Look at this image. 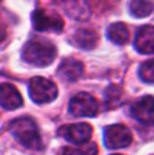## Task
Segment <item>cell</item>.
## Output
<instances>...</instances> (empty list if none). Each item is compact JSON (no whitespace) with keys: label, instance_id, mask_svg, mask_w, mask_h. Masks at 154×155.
<instances>
[{"label":"cell","instance_id":"1","mask_svg":"<svg viewBox=\"0 0 154 155\" xmlns=\"http://www.w3.org/2000/svg\"><path fill=\"white\" fill-rule=\"evenodd\" d=\"M23 60L36 65V67H47L54 61L57 55L55 45L44 38H32L26 42L22 51Z\"/></svg>","mask_w":154,"mask_h":155},{"label":"cell","instance_id":"2","mask_svg":"<svg viewBox=\"0 0 154 155\" xmlns=\"http://www.w3.org/2000/svg\"><path fill=\"white\" fill-rule=\"evenodd\" d=\"M10 132L15 135V138L29 149H42L41 136L35 123L31 117H18L10 123Z\"/></svg>","mask_w":154,"mask_h":155},{"label":"cell","instance_id":"3","mask_svg":"<svg viewBox=\"0 0 154 155\" xmlns=\"http://www.w3.org/2000/svg\"><path fill=\"white\" fill-rule=\"evenodd\" d=\"M58 94L57 86L42 77H34L29 81V96L35 103H50Z\"/></svg>","mask_w":154,"mask_h":155},{"label":"cell","instance_id":"4","mask_svg":"<svg viewBox=\"0 0 154 155\" xmlns=\"http://www.w3.org/2000/svg\"><path fill=\"white\" fill-rule=\"evenodd\" d=\"M103 141L109 149H121L127 148L132 142L131 130L124 125H111L103 132Z\"/></svg>","mask_w":154,"mask_h":155},{"label":"cell","instance_id":"5","mask_svg":"<svg viewBox=\"0 0 154 155\" xmlns=\"http://www.w3.org/2000/svg\"><path fill=\"white\" fill-rule=\"evenodd\" d=\"M68 110L73 116H96L98 115V101L89 93H79L70 101Z\"/></svg>","mask_w":154,"mask_h":155},{"label":"cell","instance_id":"6","mask_svg":"<svg viewBox=\"0 0 154 155\" xmlns=\"http://www.w3.org/2000/svg\"><path fill=\"white\" fill-rule=\"evenodd\" d=\"M32 23L36 31L45 32V31H51V32H60L64 23L58 15L47 12L45 9H38L32 13Z\"/></svg>","mask_w":154,"mask_h":155},{"label":"cell","instance_id":"7","mask_svg":"<svg viewBox=\"0 0 154 155\" xmlns=\"http://www.w3.org/2000/svg\"><path fill=\"white\" fill-rule=\"evenodd\" d=\"M131 116L142 125H154V97L144 96L132 103Z\"/></svg>","mask_w":154,"mask_h":155},{"label":"cell","instance_id":"8","mask_svg":"<svg viewBox=\"0 0 154 155\" xmlns=\"http://www.w3.org/2000/svg\"><path fill=\"white\" fill-rule=\"evenodd\" d=\"M60 134L66 141L71 142L74 145L86 143L92 136V128L87 123H76V125H64L58 129Z\"/></svg>","mask_w":154,"mask_h":155},{"label":"cell","instance_id":"9","mask_svg":"<svg viewBox=\"0 0 154 155\" xmlns=\"http://www.w3.org/2000/svg\"><path fill=\"white\" fill-rule=\"evenodd\" d=\"M23 99L20 96L19 90L13 84L2 83L0 84V106L7 110H15L22 106Z\"/></svg>","mask_w":154,"mask_h":155},{"label":"cell","instance_id":"10","mask_svg":"<svg viewBox=\"0 0 154 155\" xmlns=\"http://www.w3.org/2000/svg\"><path fill=\"white\" fill-rule=\"evenodd\" d=\"M134 45L141 54H154V26L140 28L135 35Z\"/></svg>","mask_w":154,"mask_h":155},{"label":"cell","instance_id":"11","mask_svg":"<svg viewBox=\"0 0 154 155\" xmlns=\"http://www.w3.org/2000/svg\"><path fill=\"white\" fill-rule=\"evenodd\" d=\"M83 64L80 61L74 60V58H66L63 60V62L60 64L58 68V74L61 77H64L67 81H76L79 80L81 75H83Z\"/></svg>","mask_w":154,"mask_h":155},{"label":"cell","instance_id":"12","mask_svg":"<svg viewBox=\"0 0 154 155\" xmlns=\"http://www.w3.org/2000/svg\"><path fill=\"white\" fill-rule=\"evenodd\" d=\"M74 45L83 49H92L98 44V34L90 29H79L73 36Z\"/></svg>","mask_w":154,"mask_h":155},{"label":"cell","instance_id":"13","mask_svg":"<svg viewBox=\"0 0 154 155\" xmlns=\"http://www.w3.org/2000/svg\"><path fill=\"white\" fill-rule=\"evenodd\" d=\"M108 38L109 41H112L114 44L118 45H124L129 41V32L128 28L124 23H112L111 26L108 28Z\"/></svg>","mask_w":154,"mask_h":155},{"label":"cell","instance_id":"14","mask_svg":"<svg viewBox=\"0 0 154 155\" xmlns=\"http://www.w3.org/2000/svg\"><path fill=\"white\" fill-rule=\"evenodd\" d=\"M153 0H131L129 2V12L135 18H145L153 12Z\"/></svg>","mask_w":154,"mask_h":155},{"label":"cell","instance_id":"15","mask_svg":"<svg viewBox=\"0 0 154 155\" xmlns=\"http://www.w3.org/2000/svg\"><path fill=\"white\" fill-rule=\"evenodd\" d=\"M138 74H140L142 81H145V83H154V60H148L144 64H141Z\"/></svg>","mask_w":154,"mask_h":155},{"label":"cell","instance_id":"16","mask_svg":"<svg viewBox=\"0 0 154 155\" xmlns=\"http://www.w3.org/2000/svg\"><path fill=\"white\" fill-rule=\"evenodd\" d=\"M106 104H109L111 107L116 106L121 100V88L118 86H111L106 90Z\"/></svg>","mask_w":154,"mask_h":155},{"label":"cell","instance_id":"17","mask_svg":"<svg viewBox=\"0 0 154 155\" xmlns=\"http://www.w3.org/2000/svg\"><path fill=\"white\" fill-rule=\"evenodd\" d=\"M3 39H5V28L0 25V42H2Z\"/></svg>","mask_w":154,"mask_h":155}]
</instances>
